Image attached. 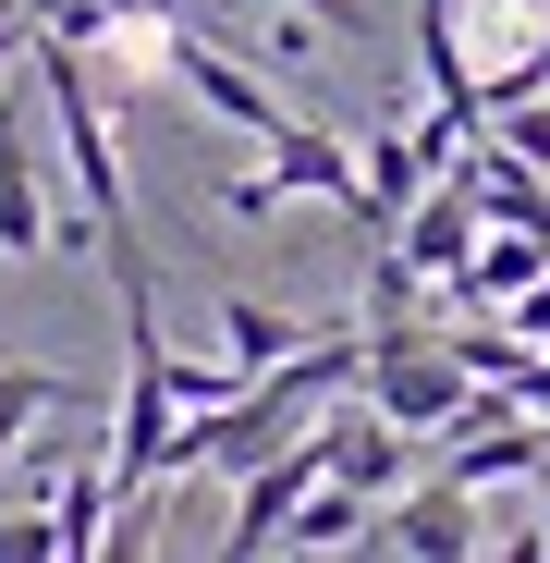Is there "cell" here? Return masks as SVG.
<instances>
[{"label":"cell","instance_id":"obj_1","mask_svg":"<svg viewBox=\"0 0 550 563\" xmlns=\"http://www.w3.org/2000/svg\"><path fill=\"white\" fill-rule=\"evenodd\" d=\"M355 393L380 405L404 441H440L452 417H465V393H478V367L452 355V331H416V319H380L367 331V355H355Z\"/></svg>","mask_w":550,"mask_h":563},{"label":"cell","instance_id":"obj_2","mask_svg":"<svg viewBox=\"0 0 550 563\" xmlns=\"http://www.w3.org/2000/svg\"><path fill=\"white\" fill-rule=\"evenodd\" d=\"M269 159L245 172V184H221V221H269V209H294V197H330V209H355V147L330 135V123H282V135H257Z\"/></svg>","mask_w":550,"mask_h":563},{"label":"cell","instance_id":"obj_3","mask_svg":"<svg viewBox=\"0 0 550 563\" xmlns=\"http://www.w3.org/2000/svg\"><path fill=\"white\" fill-rule=\"evenodd\" d=\"M355 551L465 563V551H490V527H478V490H465V478H428V490H392V503H367V539H355Z\"/></svg>","mask_w":550,"mask_h":563},{"label":"cell","instance_id":"obj_4","mask_svg":"<svg viewBox=\"0 0 550 563\" xmlns=\"http://www.w3.org/2000/svg\"><path fill=\"white\" fill-rule=\"evenodd\" d=\"M330 478V453H318V417L282 441V453H257V465H233V551H282V527H294V503Z\"/></svg>","mask_w":550,"mask_h":563},{"label":"cell","instance_id":"obj_5","mask_svg":"<svg viewBox=\"0 0 550 563\" xmlns=\"http://www.w3.org/2000/svg\"><path fill=\"white\" fill-rule=\"evenodd\" d=\"M478 233H490L478 184H465V172H428V197L392 221V257H416V282H452V269L478 257Z\"/></svg>","mask_w":550,"mask_h":563},{"label":"cell","instance_id":"obj_6","mask_svg":"<svg viewBox=\"0 0 550 563\" xmlns=\"http://www.w3.org/2000/svg\"><path fill=\"white\" fill-rule=\"evenodd\" d=\"M0 257H49V172H37V99H0Z\"/></svg>","mask_w":550,"mask_h":563},{"label":"cell","instance_id":"obj_7","mask_svg":"<svg viewBox=\"0 0 550 563\" xmlns=\"http://www.w3.org/2000/svg\"><path fill=\"white\" fill-rule=\"evenodd\" d=\"M318 453H330V478L367 490V503H392V490H404V465H416V441H404L380 405H367V417H330V405H318Z\"/></svg>","mask_w":550,"mask_h":563},{"label":"cell","instance_id":"obj_8","mask_svg":"<svg viewBox=\"0 0 550 563\" xmlns=\"http://www.w3.org/2000/svg\"><path fill=\"white\" fill-rule=\"evenodd\" d=\"M306 343H318L306 319L257 307V295H221V355H233V380H257V367H282V355H306Z\"/></svg>","mask_w":550,"mask_h":563},{"label":"cell","instance_id":"obj_9","mask_svg":"<svg viewBox=\"0 0 550 563\" xmlns=\"http://www.w3.org/2000/svg\"><path fill=\"white\" fill-rule=\"evenodd\" d=\"M49 539H61V563L111 551V465H61L49 478Z\"/></svg>","mask_w":550,"mask_h":563},{"label":"cell","instance_id":"obj_10","mask_svg":"<svg viewBox=\"0 0 550 563\" xmlns=\"http://www.w3.org/2000/svg\"><path fill=\"white\" fill-rule=\"evenodd\" d=\"M355 539H367V490H343V478H318L282 527V551H355Z\"/></svg>","mask_w":550,"mask_h":563},{"label":"cell","instance_id":"obj_11","mask_svg":"<svg viewBox=\"0 0 550 563\" xmlns=\"http://www.w3.org/2000/svg\"><path fill=\"white\" fill-rule=\"evenodd\" d=\"M74 405V380H49V367H0V465H13L25 453V429L37 417H61Z\"/></svg>","mask_w":550,"mask_h":563},{"label":"cell","instance_id":"obj_12","mask_svg":"<svg viewBox=\"0 0 550 563\" xmlns=\"http://www.w3.org/2000/svg\"><path fill=\"white\" fill-rule=\"evenodd\" d=\"M380 319H416V257H380V269H367V331H380Z\"/></svg>","mask_w":550,"mask_h":563},{"label":"cell","instance_id":"obj_13","mask_svg":"<svg viewBox=\"0 0 550 563\" xmlns=\"http://www.w3.org/2000/svg\"><path fill=\"white\" fill-rule=\"evenodd\" d=\"M0 563H61V539H49V503H37V515H0Z\"/></svg>","mask_w":550,"mask_h":563},{"label":"cell","instance_id":"obj_14","mask_svg":"<svg viewBox=\"0 0 550 563\" xmlns=\"http://www.w3.org/2000/svg\"><path fill=\"white\" fill-rule=\"evenodd\" d=\"M282 13H306V25H330V37H380V13H367V0H282Z\"/></svg>","mask_w":550,"mask_h":563},{"label":"cell","instance_id":"obj_15","mask_svg":"<svg viewBox=\"0 0 550 563\" xmlns=\"http://www.w3.org/2000/svg\"><path fill=\"white\" fill-rule=\"evenodd\" d=\"M0 13H13V25H25V37H37V25H49V13H61V0H0Z\"/></svg>","mask_w":550,"mask_h":563},{"label":"cell","instance_id":"obj_16","mask_svg":"<svg viewBox=\"0 0 550 563\" xmlns=\"http://www.w3.org/2000/svg\"><path fill=\"white\" fill-rule=\"evenodd\" d=\"M538 551H550V465H538Z\"/></svg>","mask_w":550,"mask_h":563}]
</instances>
